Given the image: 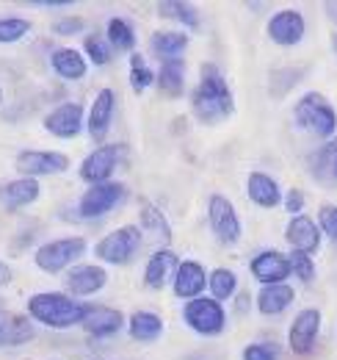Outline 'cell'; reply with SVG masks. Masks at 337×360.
<instances>
[{"label":"cell","instance_id":"6da1fadb","mask_svg":"<svg viewBox=\"0 0 337 360\" xmlns=\"http://www.w3.org/2000/svg\"><path fill=\"white\" fill-rule=\"evenodd\" d=\"M191 105H194V114L202 122H221V120L235 114L232 91L213 64H202L199 84L191 91Z\"/></svg>","mask_w":337,"mask_h":360},{"label":"cell","instance_id":"7a4b0ae2","mask_svg":"<svg viewBox=\"0 0 337 360\" xmlns=\"http://www.w3.org/2000/svg\"><path fill=\"white\" fill-rule=\"evenodd\" d=\"M28 314L31 319H37L44 327H53V330H67V327H75L84 321L86 305L64 297V294H55V291H44V294H34L28 300Z\"/></svg>","mask_w":337,"mask_h":360},{"label":"cell","instance_id":"3957f363","mask_svg":"<svg viewBox=\"0 0 337 360\" xmlns=\"http://www.w3.org/2000/svg\"><path fill=\"white\" fill-rule=\"evenodd\" d=\"M293 114H296V122H298L304 131L315 134L318 139H329V136H335L337 111L332 108V103H329L324 94H318V91H307V94L296 103Z\"/></svg>","mask_w":337,"mask_h":360},{"label":"cell","instance_id":"277c9868","mask_svg":"<svg viewBox=\"0 0 337 360\" xmlns=\"http://www.w3.org/2000/svg\"><path fill=\"white\" fill-rule=\"evenodd\" d=\"M141 241H144L141 227L125 225V227H119V230H114V233H108L105 238H100L97 247H94V255H97L100 261H105V264L122 266V264L136 258Z\"/></svg>","mask_w":337,"mask_h":360},{"label":"cell","instance_id":"5b68a950","mask_svg":"<svg viewBox=\"0 0 337 360\" xmlns=\"http://www.w3.org/2000/svg\"><path fill=\"white\" fill-rule=\"evenodd\" d=\"M127 197V188L122 183H114V180H105V183H94L86 188V194L81 197V205H78V214L84 219H97V217H105L111 214L122 200Z\"/></svg>","mask_w":337,"mask_h":360},{"label":"cell","instance_id":"8992f818","mask_svg":"<svg viewBox=\"0 0 337 360\" xmlns=\"http://www.w3.org/2000/svg\"><path fill=\"white\" fill-rule=\"evenodd\" d=\"M86 252V241L81 236H72V238H55V241H47L37 250V266L42 271H55L67 269L70 264H75L81 255Z\"/></svg>","mask_w":337,"mask_h":360},{"label":"cell","instance_id":"52a82bcc","mask_svg":"<svg viewBox=\"0 0 337 360\" xmlns=\"http://www.w3.org/2000/svg\"><path fill=\"white\" fill-rule=\"evenodd\" d=\"M183 316H185V324L194 327L202 335H218L224 330V321H227L224 308L218 305V300H208V297L188 300Z\"/></svg>","mask_w":337,"mask_h":360},{"label":"cell","instance_id":"ba28073f","mask_svg":"<svg viewBox=\"0 0 337 360\" xmlns=\"http://www.w3.org/2000/svg\"><path fill=\"white\" fill-rule=\"evenodd\" d=\"M122 155H125V147H122V144H100L94 153H88L84 158V164H81V178H84L86 183H91V186H94V183H105V180L117 172Z\"/></svg>","mask_w":337,"mask_h":360},{"label":"cell","instance_id":"9c48e42d","mask_svg":"<svg viewBox=\"0 0 337 360\" xmlns=\"http://www.w3.org/2000/svg\"><path fill=\"white\" fill-rule=\"evenodd\" d=\"M208 219H211L213 236L221 241V244H238L241 238V219L232 208V202L221 194H213L211 205H208Z\"/></svg>","mask_w":337,"mask_h":360},{"label":"cell","instance_id":"30bf717a","mask_svg":"<svg viewBox=\"0 0 337 360\" xmlns=\"http://www.w3.org/2000/svg\"><path fill=\"white\" fill-rule=\"evenodd\" d=\"M17 169L25 178H39V175H58L70 169V158L64 153H44V150H25L17 155Z\"/></svg>","mask_w":337,"mask_h":360},{"label":"cell","instance_id":"8fae6325","mask_svg":"<svg viewBox=\"0 0 337 360\" xmlns=\"http://www.w3.org/2000/svg\"><path fill=\"white\" fill-rule=\"evenodd\" d=\"M318 330H321V311L318 308H307L293 319L291 324V349L296 355H310L312 347H315V338H318Z\"/></svg>","mask_w":337,"mask_h":360},{"label":"cell","instance_id":"7c38bea8","mask_svg":"<svg viewBox=\"0 0 337 360\" xmlns=\"http://www.w3.org/2000/svg\"><path fill=\"white\" fill-rule=\"evenodd\" d=\"M44 128L58 139H75L84 128V105L78 103H64L58 108H53L44 117Z\"/></svg>","mask_w":337,"mask_h":360},{"label":"cell","instance_id":"4fadbf2b","mask_svg":"<svg viewBox=\"0 0 337 360\" xmlns=\"http://www.w3.org/2000/svg\"><path fill=\"white\" fill-rule=\"evenodd\" d=\"M304 17L298 14V11H277L271 20H268V37H271V42H277V45L282 47H291V45H298L301 39H304Z\"/></svg>","mask_w":337,"mask_h":360},{"label":"cell","instance_id":"5bb4252c","mask_svg":"<svg viewBox=\"0 0 337 360\" xmlns=\"http://www.w3.org/2000/svg\"><path fill=\"white\" fill-rule=\"evenodd\" d=\"M84 330L94 338H108L125 327V316L114 308H100V305H86L84 314Z\"/></svg>","mask_w":337,"mask_h":360},{"label":"cell","instance_id":"9a60e30c","mask_svg":"<svg viewBox=\"0 0 337 360\" xmlns=\"http://www.w3.org/2000/svg\"><path fill=\"white\" fill-rule=\"evenodd\" d=\"M252 274L257 283L263 285H274V283H285L291 277V264L282 252H274V250H265L260 252L252 261Z\"/></svg>","mask_w":337,"mask_h":360},{"label":"cell","instance_id":"2e32d148","mask_svg":"<svg viewBox=\"0 0 337 360\" xmlns=\"http://www.w3.org/2000/svg\"><path fill=\"white\" fill-rule=\"evenodd\" d=\"M117 94L114 89H103L97 94V100H94V105H91V114H88V120H86V125H88V136L94 139V141H105V136L111 131V120H114V105H117V100H114Z\"/></svg>","mask_w":337,"mask_h":360},{"label":"cell","instance_id":"e0dca14e","mask_svg":"<svg viewBox=\"0 0 337 360\" xmlns=\"http://www.w3.org/2000/svg\"><path fill=\"white\" fill-rule=\"evenodd\" d=\"M208 285V271L197 261H183L174 274V294L180 300H197Z\"/></svg>","mask_w":337,"mask_h":360},{"label":"cell","instance_id":"ac0fdd59","mask_svg":"<svg viewBox=\"0 0 337 360\" xmlns=\"http://www.w3.org/2000/svg\"><path fill=\"white\" fill-rule=\"evenodd\" d=\"M285 238H288V244L293 247L296 252H307V255H310V252H315L318 244H321V227L315 225L310 217L298 214V217H293V219L288 222Z\"/></svg>","mask_w":337,"mask_h":360},{"label":"cell","instance_id":"d6986e66","mask_svg":"<svg viewBox=\"0 0 337 360\" xmlns=\"http://www.w3.org/2000/svg\"><path fill=\"white\" fill-rule=\"evenodd\" d=\"M177 266H180L177 252H171V250H158V252H155V255L147 261V269H144V283H147L150 288L161 291V288H166V285H168V280H174Z\"/></svg>","mask_w":337,"mask_h":360},{"label":"cell","instance_id":"ffe728a7","mask_svg":"<svg viewBox=\"0 0 337 360\" xmlns=\"http://www.w3.org/2000/svg\"><path fill=\"white\" fill-rule=\"evenodd\" d=\"M108 283V274L103 266H94V264H86V266H75L67 274V288L75 294V297H88V294H97L103 285Z\"/></svg>","mask_w":337,"mask_h":360},{"label":"cell","instance_id":"44dd1931","mask_svg":"<svg viewBox=\"0 0 337 360\" xmlns=\"http://www.w3.org/2000/svg\"><path fill=\"white\" fill-rule=\"evenodd\" d=\"M31 338H34L31 319L0 308V349L3 347H20V344H25Z\"/></svg>","mask_w":337,"mask_h":360},{"label":"cell","instance_id":"7402d4cb","mask_svg":"<svg viewBox=\"0 0 337 360\" xmlns=\"http://www.w3.org/2000/svg\"><path fill=\"white\" fill-rule=\"evenodd\" d=\"M296 291L288 283H274V285H263V291L257 294V308L265 316H279L293 305Z\"/></svg>","mask_w":337,"mask_h":360},{"label":"cell","instance_id":"603a6c76","mask_svg":"<svg viewBox=\"0 0 337 360\" xmlns=\"http://www.w3.org/2000/svg\"><path fill=\"white\" fill-rule=\"evenodd\" d=\"M39 197V183L34 178H22V180H11L6 186H0V205L3 208H22L28 202H34Z\"/></svg>","mask_w":337,"mask_h":360},{"label":"cell","instance_id":"cb8c5ba5","mask_svg":"<svg viewBox=\"0 0 337 360\" xmlns=\"http://www.w3.org/2000/svg\"><path fill=\"white\" fill-rule=\"evenodd\" d=\"M249 200L260 208H277L279 205V183L265 175V172H252L249 183H246Z\"/></svg>","mask_w":337,"mask_h":360},{"label":"cell","instance_id":"d4e9b609","mask_svg":"<svg viewBox=\"0 0 337 360\" xmlns=\"http://www.w3.org/2000/svg\"><path fill=\"white\" fill-rule=\"evenodd\" d=\"M50 64H53V70H55L61 78H67V81H81V78H86V58L78 50H72V47H58V50L53 53Z\"/></svg>","mask_w":337,"mask_h":360},{"label":"cell","instance_id":"484cf974","mask_svg":"<svg viewBox=\"0 0 337 360\" xmlns=\"http://www.w3.org/2000/svg\"><path fill=\"white\" fill-rule=\"evenodd\" d=\"M127 330H130V335L136 341L150 344V341H158L161 338L164 321H161V316L152 314V311H136V314L130 316V321H127Z\"/></svg>","mask_w":337,"mask_h":360},{"label":"cell","instance_id":"4316f807","mask_svg":"<svg viewBox=\"0 0 337 360\" xmlns=\"http://www.w3.org/2000/svg\"><path fill=\"white\" fill-rule=\"evenodd\" d=\"M155 81H158V86L166 97H180L185 91V67H183V61L180 58L164 61L161 72L155 75Z\"/></svg>","mask_w":337,"mask_h":360},{"label":"cell","instance_id":"83f0119b","mask_svg":"<svg viewBox=\"0 0 337 360\" xmlns=\"http://www.w3.org/2000/svg\"><path fill=\"white\" fill-rule=\"evenodd\" d=\"M150 45H152V53L161 56L164 61H174V58H180L185 53L188 37L185 34H177V31H158Z\"/></svg>","mask_w":337,"mask_h":360},{"label":"cell","instance_id":"f1b7e54d","mask_svg":"<svg viewBox=\"0 0 337 360\" xmlns=\"http://www.w3.org/2000/svg\"><path fill=\"white\" fill-rule=\"evenodd\" d=\"M335 161H337V139L326 141L310 161V169L318 180H335Z\"/></svg>","mask_w":337,"mask_h":360},{"label":"cell","instance_id":"f546056e","mask_svg":"<svg viewBox=\"0 0 337 360\" xmlns=\"http://www.w3.org/2000/svg\"><path fill=\"white\" fill-rule=\"evenodd\" d=\"M158 14L161 17H171V20H180L183 25L188 28H199V14L191 3H183V0H164L158 3Z\"/></svg>","mask_w":337,"mask_h":360},{"label":"cell","instance_id":"4dcf8cb0","mask_svg":"<svg viewBox=\"0 0 337 360\" xmlns=\"http://www.w3.org/2000/svg\"><path fill=\"white\" fill-rule=\"evenodd\" d=\"M105 37H108V45L114 47V50H133V47H136V34H133L130 22L119 20V17L108 20Z\"/></svg>","mask_w":337,"mask_h":360},{"label":"cell","instance_id":"1f68e13d","mask_svg":"<svg viewBox=\"0 0 337 360\" xmlns=\"http://www.w3.org/2000/svg\"><path fill=\"white\" fill-rule=\"evenodd\" d=\"M235 285H238V277L235 271L230 269H213V274L208 277V288H211L213 300H230L235 294Z\"/></svg>","mask_w":337,"mask_h":360},{"label":"cell","instance_id":"d6a6232c","mask_svg":"<svg viewBox=\"0 0 337 360\" xmlns=\"http://www.w3.org/2000/svg\"><path fill=\"white\" fill-rule=\"evenodd\" d=\"M141 227L144 230H150L155 238H161V241H166L168 236H171V230H168V222L164 219V214L155 208V205H144L141 208ZM141 230V233H144Z\"/></svg>","mask_w":337,"mask_h":360},{"label":"cell","instance_id":"836d02e7","mask_svg":"<svg viewBox=\"0 0 337 360\" xmlns=\"http://www.w3.org/2000/svg\"><path fill=\"white\" fill-rule=\"evenodd\" d=\"M155 81V75H152V70L144 64V58L138 56V53H133L130 56V86L133 91H147V86Z\"/></svg>","mask_w":337,"mask_h":360},{"label":"cell","instance_id":"e575fe53","mask_svg":"<svg viewBox=\"0 0 337 360\" xmlns=\"http://www.w3.org/2000/svg\"><path fill=\"white\" fill-rule=\"evenodd\" d=\"M84 50L88 53V58L94 61V64H108L111 58H114V47L108 45V39H103V34H91V37H86L84 42Z\"/></svg>","mask_w":337,"mask_h":360},{"label":"cell","instance_id":"d590c367","mask_svg":"<svg viewBox=\"0 0 337 360\" xmlns=\"http://www.w3.org/2000/svg\"><path fill=\"white\" fill-rule=\"evenodd\" d=\"M288 264H291V274L298 277L304 285H310L312 280H315V266H312V258L307 255V252H291V258H288Z\"/></svg>","mask_w":337,"mask_h":360},{"label":"cell","instance_id":"8d00e7d4","mask_svg":"<svg viewBox=\"0 0 337 360\" xmlns=\"http://www.w3.org/2000/svg\"><path fill=\"white\" fill-rule=\"evenodd\" d=\"M28 31H31L28 20H20V17H3L0 20V42H17Z\"/></svg>","mask_w":337,"mask_h":360},{"label":"cell","instance_id":"74e56055","mask_svg":"<svg viewBox=\"0 0 337 360\" xmlns=\"http://www.w3.org/2000/svg\"><path fill=\"white\" fill-rule=\"evenodd\" d=\"M282 349L274 341H257L244 349V360H279Z\"/></svg>","mask_w":337,"mask_h":360},{"label":"cell","instance_id":"f35d334b","mask_svg":"<svg viewBox=\"0 0 337 360\" xmlns=\"http://www.w3.org/2000/svg\"><path fill=\"white\" fill-rule=\"evenodd\" d=\"M318 227L324 230V236L337 244V205H321L318 211Z\"/></svg>","mask_w":337,"mask_h":360},{"label":"cell","instance_id":"ab89813d","mask_svg":"<svg viewBox=\"0 0 337 360\" xmlns=\"http://www.w3.org/2000/svg\"><path fill=\"white\" fill-rule=\"evenodd\" d=\"M53 31H55V34H61V37H72V34L84 31V20H78V17H67V20H58V22L53 25Z\"/></svg>","mask_w":337,"mask_h":360},{"label":"cell","instance_id":"60d3db41","mask_svg":"<svg viewBox=\"0 0 337 360\" xmlns=\"http://www.w3.org/2000/svg\"><path fill=\"white\" fill-rule=\"evenodd\" d=\"M301 208H304V194L298 191V188H291L288 191V197H285V211H291L293 217L301 214Z\"/></svg>","mask_w":337,"mask_h":360},{"label":"cell","instance_id":"b9f144b4","mask_svg":"<svg viewBox=\"0 0 337 360\" xmlns=\"http://www.w3.org/2000/svg\"><path fill=\"white\" fill-rule=\"evenodd\" d=\"M8 280H11V269L6 264H0V285H6Z\"/></svg>","mask_w":337,"mask_h":360},{"label":"cell","instance_id":"7bdbcfd3","mask_svg":"<svg viewBox=\"0 0 337 360\" xmlns=\"http://www.w3.org/2000/svg\"><path fill=\"white\" fill-rule=\"evenodd\" d=\"M332 47H335V53H337V34L332 37Z\"/></svg>","mask_w":337,"mask_h":360},{"label":"cell","instance_id":"ee69618b","mask_svg":"<svg viewBox=\"0 0 337 360\" xmlns=\"http://www.w3.org/2000/svg\"><path fill=\"white\" fill-rule=\"evenodd\" d=\"M335 180H337V161H335Z\"/></svg>","mask_w":337,"mask_h":360},{"label":"cell","instance_id":"f6af8a7d","mask_svg":"<svg viewBox=\"0 0 337 360\" xmlns=\"http://www.w3.org/2000/svg\"><path fill=\"white\" fill-rule=\"evenodd\" d=\"M0 103H3V89H0Z\"/></svg>","mask_w":337,"mask_h":360}]
</instances>
